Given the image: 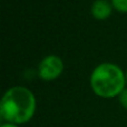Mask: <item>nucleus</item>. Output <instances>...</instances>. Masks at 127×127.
Returning a JSON list of instances; mask_svg holds the SVG:
<instances>
[{
  "label": "nucleus",
  "mask_w": 127,
  "mask_h": 127,
  "mask_svg": "<svg viewBox=\"0 0 127 127\" xmlns=\"http://www.w3.org/2000/svg\"><path fill=\"white\" fill-rule=\"evenodd\" d=\"M64 71V63L62 58L56 55H49L42 58L38 67V75L42 80H55Z\"/></svg>",
  "instance_id": "3"
},
{
  "label": "nucleus",
  "mask_w": 127,
  "mask_h": 127,
  "mask_svg": "<svg viewBox=\"0 0 127 127\" xmlns=\"http://www.w3.org/2000/svg\"><path fill=\"white\" fill-rule=\"evenodd\" d=\"M36 107L35 95L28 88L15 86L4 93L0 103V115L7 123L20 125L32 118Z\"/></svg>",
  "instance_id": "1"
},
{
  "label": "nucleus",
  "mask_w": 127,
  "mask_h": 127,
  "mask_svg": "<svg viewBox=\"0 0 127 127\" xmlns=\"http://www.w3.org/2000/svg\"><path fill=\"white\" fill-rule=\"evenodd\" d=\"M112 4L119 12H127V0H112Z\"/></svg>",
  "instance_id": "5"
},
{
  "label": "nucleus",
  "mask_w": 127,
  "mask_h": 127,
  "mask_svg": "<svg viewBox=\"0 0 127 127\" xmlns=\"http://www.w3.org/2000/svg\"><path fill=\"white\" fill-rule=\"evenodd\" d=\"M1 127H19V126L16 125V124H11V123H4L1 125Z\"/></svg>",
  "instance_id": "7"
},
{
  "label": "nucleus",
  "mask_w": 127,
  "mask_h": 127,
  "mask_svg": "<svg viewBox=\"0 0 127 127\" xmlns=\"http://www.w3.org/2000/svg\"><path fill=\"white\" fill-rule=\"evenodd\" d=\"M125 76H126V83H127V71H126V75H125Z\"/></svg>",
  "instance_id": "8"
},
{
  "label": "nucleus",
  "mask_w": 127,
  "mask_h": 127,
  "mask_svg": "<svg viewBox=\"0 0 127 127\" xmlns=\"http://www.w3.org/2000/svg\"><path fill=\"white\" fill-rule=\"evenodd\" d=\"M118 99H119V103H121V105L123 106L125 109H127V88H125V89H124L123 92L119 94Z\"/></svg>",
  "instance_id": "6"
},
{
  "label": "nucleus",
  "mask_w": 127,
  "mask_h": 127,
  "mask_svg": "<svg viewBox=\"0 0 127 127\" xmlns=\"http://www.w3.org/2000/svg\"><path fill=\"white\" fill-rule=\"evenodd\" d=\"M113 4L107 0H95L90 7L93 17L97 20H105L112 13Z\"/></svg>",
  "instance_id": "4"
},
{
  "label": "nucleus",
  "mask_w": 127,
  "mask_h": 127,
  "mask_svg": "<svg viewBox=\"0 0 127 127\" xmlns=\"http://www.w3.org/2000/svg\"><path fill=\"white\" fill-rule=\"evenodd\" d=\"M90 87L101 98H114L125 89L126 76L118 66L110 63L98 65L89 78Z\"/></svg>",
  "instance_id": "2"
}]
</instances>
